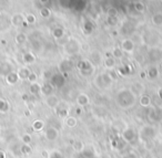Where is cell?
<instances>
[{"label":"cell","instance_id":"1","mask_svg":"<svg viewBox=\"0 0 162 158\" xmlns=\"http://www.w3.org/2000/svg\"><path fill=\"white\" fill-rule=\"evenodd\" d=\"M46 137L49 140H55L58 137V131L53 127H49L46 132Z\"/></svg>","mask_w":162,"mask_h":158},{"label":"cell","instance_id":"2","mask_svg":"<svg viewBox=\"0 0 162 158\" xmlns=\"http://www.w3.org/2000/svg\"><path fill=\"white\" fill-rule=\"evenodd\" d=\"M17 81H18V74H16V73H9L7 75V82L9 83V84H15Z\"/></svg>","mask_w":162,"mask_h":158},{"label":"cell","instance_id":"3","mask_svg":"<svg viewBox=\"0 0 162 158\" xmlns=\"http://www.w3.org/2000/svg\"><path fill=\"white\" fill-rule=\"evenodd\" d=\"M9 109V104L3 98H0V113H7Z\"/></svg>","mask_w":162,"mask_h":158},{"label":"cell","instance_id":"4","mask_svg":"<svg viewBox=\"0 0 162 158\" xmlns=\"http://www.w3.org/2000/svg\"><path fill=\"white\" fill-rule=\"evenodd\" d=\"M32 127H34V131H40L43 127V123L41 121H36L32 125Z\"/></svg>","mask_w":162,"mask_h":158},{"label":"cell","instance_id":"5","mask_svg":"<svg viewBox=\"0 0 162 158\" xmlns=\"http://www.w3.org/2000/svg\"><path fill=\"white\" fill-rule=\"evenodd\" d=\"M21 153L22 154H30L31 153V148L30 146L28 145V144H23L21 147Z\"/></svg>","mask_w":162,"mask_h":158},{"label":"cell","instance_id":"6","mask_svg":"<svg viewBox=\"0 0 162 158\" xmlns=\"http://www.w3.org/2000/svg\"><path fill=\"white\" fill-rule=\"evenodd\" d=\"M67 124L69 127H74V125H76V119L74 118H68L67 119Z\"/></svg>","mask_w":162,"mask_h":158},{"label":"cell","instance_id":"7","mask_svg":"<svg viewBox=\"0 0 162 158\" xmlns=\"http://www.w3.org/2000/svg\"><path fill=\"white\" fill-rule=\"evenodd\" d=\"M22 142H23V144H29L31 142V137L29 136V135L22 136Z\"/></svg>","mask_w":162,"mask_h":158},{"label":"cell","instance_id":"8","mask_svg":"<svg viewBox=\"0 0 162 158\" xmlns=\"http://www.w3.org/2000/svg\"><path fill=\"white\" fill-rule=\"evenodd\" d=\"M16 40H17V42L18 43H22L23 41H25V36H23V34H19Z\"/></svg>","mask_w":162,"mask_h":158},{"label":"cell","instance_id":"9","mask_svg":"<svg viewBox=\"0 0 162 158\" xmlns=\"http://www.w3.org/2000/svg\"><path fill=\"white\" fill-rule=\"evenodd\" d=\"M13 22L16 24V26H18V24H19V22H20V19H19V15H18V17H17V15H16V17H13Z\"/></svg>","mask_w":162,"mask_h":158},{"label":"cell","instance_id":"10","mask_svg":"<svg viewBox=\"0 0 162 158\" xmlns=\"http://www.w3.org/2000/svg\"><path fill=\"white\" fill-rule=\"evenodd\" d=\"M30 90H31V92H32V93H37V92H38L37 85H32V86L30 88Z\"/></svg>","mask_w":162,"mask_h":158},{"label":"cell","instance_id":"11","mask_svg":"<svg viewBox=\"0 0 162 158\" xmlns=\"http://www.w3.org/2000/svg\"><path fill=\"white\" fill-rule=\"evenodd\" d=\"M0 158H6V156H5V153L1 152V150H0Z\"/></svg>","mask_w":162,"mask_h":158},{"label":"cell","instance_id":"12","mask_svg":"<svg viewBox=\"0 0 162 158\" xmlns=\"http://www.w3.org/2000/svg\"><path fill=\"white\" fill-rule=\"evenodd\" d=\"M0 18H1V13H0Z\"/></svg>","mask_w":162,"mask_h":158}]
</instances>
